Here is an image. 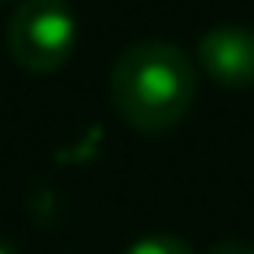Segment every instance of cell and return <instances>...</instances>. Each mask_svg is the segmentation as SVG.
<instances>
[{
    "mask_svg": "<svg viewBox=\"0 0 254 254\" xmlns=\"http://www.w3.org/2000/svg\"><path fill=\"white\" fill-rule=\"evenodd\" d=\"M195 63L177 45L140 41L111 66V103L140 133H162L188 115L195 100Z\"/></svg>",
    "mask_w": 254,
    "mask_h": 254,
    "instance_id": "6da1fadb",
    "label": "cell"
},
{
    "mask_svg": "<svg viewBox=\"0 0 254 254\" xmlns=\"http://www.w3.org/2000/svg\"><path fill=\"white\" fill-rule=\"evenodd\" d=\"M77 22L63 0H22L7 22V52L30 74H52L74 56Z\"/></svg>",
    "mask_w": 254,
    "mask_h": 254,
    "instance_id": "7a4b0ae2",
    "label": "cell"
},
{
    "mask_svg": "<svg viewBox=\"0 0 254 254\" xmlns=\"http://www.w3.org/2000/svg\"><path fill=\"white\" fill-rule=\"evenodd\" d=\"M199 66L221 89H254V30L240 22H217L199 37Z\"/></svg>",
    "mask_w": 254,
    "mask_h": 254,
    "instance_id": "3957f363",
    "label": "cell"
},
{
    "mask_svg": "<svg viewBox=\"0 0 254 254\" xmlns=\"http://www.w3.org/2000/svg\"><path fill=\"white\" fill-rule=\"evenodd\" d=\"M126 254H195L188 247L185 240H177V236H144V240H136L133 247H129Z\"/></svg>",
    "mask_w": 254,
    "mask_h": 254,
    "instance_id": "277c9868",
    "label": "cell"
},
{
    "mask_svg": "<svg viewBox=\"0 0 254 254\" xmlns=\"http://www.w3.org/2000/svg\"><path fill=\"white\" fill-rule=\"evenodd\" d=\"M206 254H254V247L243 243V240H221V243H214Z\"/></svg>",
    "mask_w": 254,
    "mask_h": 254,
    "instance_id": "5b68a950",
    "label": "cell"
},
{
    "mask_svg": "<svg viewBox=\"0 0 254 254\" xmlns=\"http://www.w3.org/2000/svg\"><path fill=\"white\" fill-rule=\"evenodd\" d=\"M0 254H15V251H11V247H4V243H0Z\"/></svg>",
    "mask_w": 254,
    "mask_h": 254,
    "instance_id": "8992f818",
    "label": "cell"
},
{
    "mask_svg": "<svg viewBox=\"0 0 254 254\" xmlns=\"http://www.w3.org/2000/svg\"><path fill=\"white\" fill-rule=\"evenodd\" d=\"M0 4H4V0H0Z\"/></svg>",
    "mask_w": 254,
    "mask_h": 254,
    "instance_id": "52a82bcc",
    "label": "cell"
}]
</instances>
